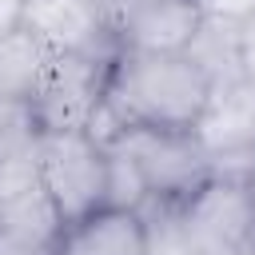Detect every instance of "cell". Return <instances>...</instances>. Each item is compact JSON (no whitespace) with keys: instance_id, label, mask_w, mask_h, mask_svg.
<instances>
[{"instance_id":"cell-1","label":"cell","mask_w":255,"mask_h":255,"mask_svg":"<svg viewBox=\"0 0 255 255\" xmlns=\"http://www.w3.org/2000/svg\"><path fill=\"white\" fill-rule=\"evenodd\" d=\"M211 80L191 64L187 52H116L104 100L124 124V131H195L211 104Z\"/></svg>"},{"instance_id":"cell-2","label":"cell","mask_w":255,"mask_h":255,"mask_svg":"<svg viewBox=\"0 0 255 255\" xmlns=\"http://www.w3.org/2000/svg\"><path fill=\"white\" fill-rule=\"evenodd\" d=\"M40 187L64 223H80L108 207V147L88 131L40 135Z\"/></svg>"},{"instance_id":"cell-3","label":"cell","mask_w":255,"mask_h":255,"mask_svg":"<svg viewBox=\"0 0 255 255\" xmlns=\"http://www.w3.org/2000/svg\"><path fill=\"white\" fill-rule=\"evenodd\" d=\"M183 227L199 255H251L255 231V175L211 171L183 203Z\"/></svg>"},{"instance_id":"cell-4","label":"cell","mask_w":255,"mask_h":255,"mask_svg":"<svg viewBox=\"0 0 255 255\" xmlns=\"http://www.w3.org/2000/svg\"><path fill=\"white\" fill-rule=\"evenodd\" d=\"M120 143L135 155V163H139V171L147 179L151 203H159V207H179L211 175L207 151L199 147L195 131H143V128H128L120 135Z\"/></svg>"},{"instance_id":"cell-5","label":"cell","mask_w":255,"mask_h":255,"mask_svg":"<svg viewBox=\"0 0 255 255\" xmlns=\"http://www.w3.org/2000/svg\"><path fill=\"white\" fill-rule=\"evenodd\" d=\"M116 60V56H112ZM108 56H56L52 72L32 104L36 128L48 131H84L108 92Z\"/></svg>"},{"instance_id":"cell-6","label":"cell","mask_w":255,"mask_h":255,"mask_svg":"<svg viewBox=\"0 0 255 255\" xmlns=\"http://www.w3.org/2000/svg\"><path fill=\"white\" fill-rule=\"evenodd\" d=\"M20 28H28L52 56H116V28L92 0H28Z\"/></svg>"},{"instance_id":"cell-7","label":"cell","mask_w":255,"mask_h":255,"mask_svg":"<svg viewBox=\"0 0 255 255\" xmlns=\"http://www.w3.org/2000/svg\"><path fill=\"white\" fill-rule=\"evenodd\" d=\"M203 16H207L203 0H128L112 24L120 52L171 56L191 48Z\"/></svg>"},{"instance_id":"cell-8","label":"cell","mask_w":255,"mask_h":255,"mask_svg":"<svg viewBox=\"0 0 255 255\" xmlns=\"http://www.w3.org/2000/svg\"><path fill=\"white\" fill-rule=\"evenodd\" d=\"M52 255H147V223L143 211L100 207L80 223H64Z\"/></svg>"},{"instance_id":"cell-9","label":"cell","mask_w":255,"mask_h":255,"mask_svg":"<svg viewBox=\"0 0 255 255\" xmlns=\"http://www.w3.org/2000/svg\"><path fill=\"white\" fill-rule=\"evenodd\" d=\"M195 139L207 151V159L231 151H255V84L235 80L215 88L203 120L195 124Z\"/></svg>"},{"instance_id":"cell-10","label":"cell","mask_w":255,"mask_h":255,"mask_svg":"<svg viewBox=\"0 0 255 255\" xmlns=\"http://www.w3.org/2000/svg\"><path fill=\"white\" fill-rule=\"evenodd\" d=\"M52 52L28 32L12 28L0 36V100L8 104H36L48 72H52Z\"/></svg>"},{"instance_id":"cell-11","label":"cell","mask_w":255,"mask_h":255,"mask_svg":"<svg viewBox=\"0 0 255 255\" xmlns=\"http://www.w3.org/2000/svg\"><path fill=\"white\" fill-rule=\"evenodd\" d=\"M187 56L211 80V88L243 80V72H239V20L223 16V12H207L191 48H187Z\"/></svg>"},{"instance_id":"cell-12","label":"cell","mask_w":255,"mask_h":255,"mask_svg":"<svg viewBox=\"0 0 255 255\" xmlns=\"http://www.w3.org/2000/svg\"><path fill=\"white\" fill-rule=\"evenodd\" d=\"M60 231H64V219L52 207V199H48L44 187H32V191L12 195V199L0 203V239L52 251V243L60 239Z\"/></svg>"},{"instance_id":"cell-13","label":"cell","mask_w":255,"mask_h":255,"mask_svg":"<svg viewBox=\"0 0 255 255\" xmlns=\"http://www.w3.org/2000/svg\"><path fill=\"white\" fill-rule=\"evenodd\" d=\"M147 203H151V191H147V179H143L135 155L120 139L108 143V207L143 211Z\"/></svg>"},{"instance_id":"cell-14","label":"cell","mask_w":255,"mask_h":255,"mask_svg":"<svg viewBox=\"0 0 255 255\" xmlns=\"http://www.w3.org/2000/svg\"><path fill=\"white\" fill-rule=\"evenodd\" d=\"M239 72L255 84V12L239 20Z\"/></svg>"},{"instance_id":"cell-15","label":"cell","mask_w":255,"mask_h":255,"mask_svg":"<svg viewBox=\"0 0 255 255\" xmlns=\"http://www.w3.org/2000/svg\"><path fill=\"white\" fill-rule=\"evenodd\" d=\"M24 4L28 0H0V36L20 28V16H24Z\"/></svg>"},{"instance_id":"cell-16","label":"cell","mask_w":255,"mask_h":255,"mask_svg":"<svg viewBox=\"0 0 255 255\" xmlns=\"http://www.w3.org/2000/svg\"><path fill=\"white\" fill-rule=\"evenodd\" d=\"M92 4H96V8H104V12H108V16L116 20V12H120V8L128 4V0H92ZM112 28H116V24H112Z\"/></svg>"},{"instance_id":"cell-17","label":"cell","mask_w":255,"mask_h":255,"mask_svg":"<svg viewBox=\"0 0 255 255\" xmlns=\"http://www.w3.org/2000/svg\"><path fill=\"white\" fill-rule=\"evenodd\" d=\"M251 255H255V231H251Z\"/></svg>"}]
</instances>
